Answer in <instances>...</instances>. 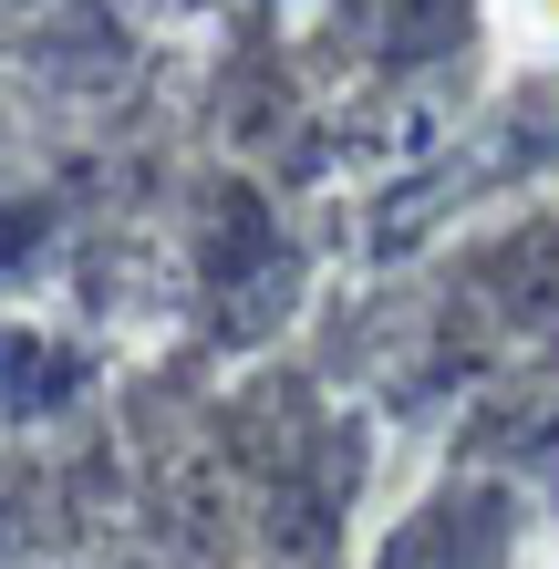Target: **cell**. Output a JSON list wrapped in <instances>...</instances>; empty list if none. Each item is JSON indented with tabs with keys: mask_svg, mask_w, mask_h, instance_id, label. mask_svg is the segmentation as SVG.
I'll return each mask as SVG.
<instances>
[{
	"mask_svg": "<svg viewBox=\"0 0 559 569\" xmlns=\"http://www.w3.org/2000/svg\"><path fill=\"white\" fill-rule=\"evenodd\" d=\"M498 42L518 62H559V0H498Z\"/></svg>",
	"mask_w": 559,
	"mask_h": 569,
	"instance_id": "obj_1",
	"label": "cell"
}]
</instances>
